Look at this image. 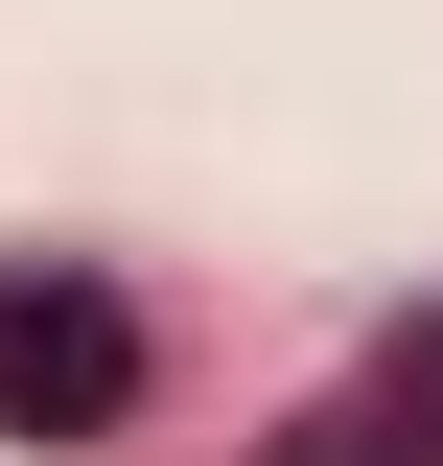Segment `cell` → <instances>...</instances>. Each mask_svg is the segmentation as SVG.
<instances>
[{"label": "cell", "mask_w": 443, "mask_h": 466, "mask_svg": "<svg viewBox=\"0 0 443 466\" xmlns=\"http://www.w3.org/2000/svg\"><path fill=\"white\" fill-rule=\"evenodd\" d=\"M140 420V303L117 280H0V443H117Z\"/></svg>", "instance_id": "6da1fadb"}, {"label": "cell", "mask_w": 443, "mask_h": 466, "mask_svg": "<svg viewBox=\"0 0 443 466\" xmlns=\"http://www.w3.org/2000/svg\"><path fill=\"white\" fill-rule=\"evenodd\" d=\"M304 466H443V327H420V350H374V373L304 420Z\"/></svg>", "instance_id": "7a4b0ae2"}]
</instances>
